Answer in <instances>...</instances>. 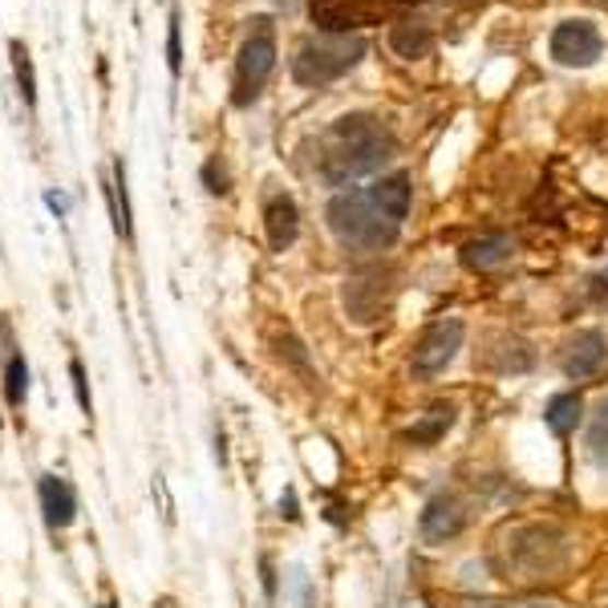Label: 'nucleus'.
I'll list each match as a JSON object with an SVG mask.
<instances>
[{"label": "nucleus", "instance_id": "obj_1", "mask_svg": "<svg viewBox=\"0 0 608 608\" xmlns=\"http://www.w3.org/2000/svg\"><path fill=\"white\" fill-rule=\"evenodd\" d=\"M406 215H410V175L406 171L377 179L365 191L332 195L329 211H325L337 244L353 252H386L398 239Z\"/></svg>", "mask_w": 608, "mask_h": 608}, {"label": "nucleus", "instance_id": "obj_2", "mask_svg": "<svg viewBox=\"0 0 608 608\" xmlns=\"http://www.w3.org/2000/svg\"><path fill=\"white\" fill-rule=\"evenodd\" d=\"M394 159V135L374 114H346L317 139V179L325 187H349L361 175H374Z\"/></svg>", "mask_w": 608, "mask_h": 608}, {"label": "nucleus", "instance_id": "obj_3", "mask_svg": "<svg viewBox=\"0 0 608 608\" xmlns=\"http://www.w3.org/2000/svg\"><path fill=\"white\" fill-rule=\"evenodd\" d=\"M365 57V42L349 37V33H325V37H308L292 57V78L301 85H325L341 78Z\"/></svg>", "mask_w": 608, "mask_h": 608}, {"label": "nucleus", "instance_id": "obj_4", "mask_svg": "<svg viewBox=\"0 0 608 608\" xmlns=\"http://www.w3.org/2000/svg\"><path fill=\"white\" fill-rule=\"evenodd\" d=\"M272 70H277V33H272L268 16H256L244 45H239V57H235V106L256 102Z\"/></svg>", "mask_w": 608, "mask_h": 608}, {"label": "nucleus", "instance_id": "obj_5", "mask_svg": "<svg viewBox=\"0 0 608 608\" xmlns=\"http://www.w3.org/2000/svg\"><path fill=\"white\" fill-rule=\"evenodd\" d=\"M556 531L548 527H524L515 531V543H503V556L507 564L503 572H515V581H543L564 568V543H548Z\"/></svg>", "mask_w": 608, "mask_h": 608}, {"label": "nucleus", "instance_id": "obj_6", "mask_svg": "<svg viewBox=\"0 0 608 608\" xmlns=\"http://www.w3.org/2000/svg\"><path fill=\"white\" fill-rule=\"evenodd\" d=\"M463 320H434L422 337H418L414 346V377L418 382H430V377H439L451 365V361L458 358V349H463Z\"/></svg>", "mask_w": 608, "mask_h": 608}, {"label": "nucleus", "instance_id": "obj_7", "mask_svg": "<svg viewBox=\"0 0 608 608\" xmlns=\"http://www.w3.org/2000/svg\"><path fill=\"white\" fill-rule=\"evenodd\" d=\"M600 49H605V42H600V28L593 21H564L552 33V57L572 70H588L600 57Z\"/></svg>", "mask_w": 608, "mask_h": 608}, {"label": "nucleus", "instance_id": "obj_8", "mask_svg": "<svg viewBox=\"0 0 608 608\" xmlns=\"http://www.w3.org/2000/svg\"><path fill=\"white\" fill-rule=\"evenodd\" d=\"M608 361V337L600 329H584L576 332L572 341L564 346V374L572 382H588L605 370Z\"/></svg>", "mask_w": 608, "mask_h": 608}, {"label": "nucleus", "instance_id": "obj_9", "mask_svg": "<svg viewBox=\"0 0 608 608\" xmlns=\"http://www.w3.org/2000/svg\"><path fill=\"white\" fill-rule=\"evenodd\" d=\"M418 527H422V536L430 543H446V539H455L467 527V512H463V503L455 495H434L426 503L422 519H418Z\"/></svg>", "mask_w": 608, "mask_h": 608}, {"label": "nucleus", "instance_id": "obj_10", "mask_svg": "<svg viewBox=\"0 0 608 608\" xmlns=\"http://www.w3.org/2000/svg\"><path fill=\"white\" fill-rule=\"evenodd\" d=\"M42 512H45V524L54 527V531H66V527L78 519V495H73V487L66 479H57V475H42Z\"/></svg>", "mask_w": 608, "mask_h": 608}, {"label": "nucleus", "instance_id": "obj_11", "mask_svg": "<svg viewBox=\"0 0 608 608\" xmlns=\"http://www.w3.org/2000/svg\"><path fill=\"white\" fill-rule=\"evenodd\" d=\"M264 227H268V244L272 252H284L296 244V232H301V215H296V203L289 195H272L264 203Z\"/></svg>", "mask_w": 608, "mask_h": 608}, {"label": "nucleus", "instance_id": "obj_12", "mask_svg": "<svg viewBox=\"0 0 608 608\" xmlns=\"http://www.w3.org/2000/svg\"><path fill=\"white\" fill-rule=\"evenodd\" d=\"M503 260H512V239L503 232L479 235V239H470L467 248H463V264H467L470 272H491Z\"/></svg>", "mask_w": 608, "mask_h": 608}, {"label": "nucleus", "instance_id": "obj_13", "mask_svg": "<svg viewBox=\"0 0 608 608\" xmlns=\"http://www.w3.org/2000/svg\"><path fill=\"white\" fill-rule=\"evenodd\" d=\"M451 426H455V406H430L426 414L406 430V439L414 446H434L439 439H446V430Z\"/></svg>", "mask_w": 608, "mask_h": 608}, {"label": "nucleus", "instance_id": "obj_14", "mask_svg": "<svg viewBox=\"0 0 608 608\" xmlns=\"http://www.w3.org/2000/svg\"><path fill=\"white\" fill-rule=\"evenodd\" d=\"M389 49L398 57H406V61H414V57H426L430 49H434V33H430L426 25H394L389 28Z\"/></svg>", "mask_w": 608, "mask_h": 608}, {"label": "nucleus", "instance_id": "obj_15", "mask_svg": "<svg viewBox=\"0 0 608 608\" xmlns=\"http://www.w3.org/2000/svg\"><path fill=\"white\" fill-rule=\"evenodd\" d=\"M581 394H556L552 401H548V410H543V422H548V430L552 434H572L576 430V422H581Z\"/></svg>", "mask_w": 608, "mask_h": 608}, {"label": "nucleus", "instance_id": "obj_16", "mask_svg": "<svg viewBox=\"0 0 608 608\" xmlns=\"http://www.w3.org/2000/svg\"><path fill=\"white\" fill-rule=\"evenodd\" d=\"M25 394H28V365H25V358L9 346V358H4V401H9L13 410H21V406H25Z\"/></svg>", "mask_w": 608, "mask_h": 608}, {"label": "nucleus", "instance_id": "obj_17", "mask_svg": "<svg viewBox=\"0 0 608 608\" xmlns=\"http://www.w3.org/2000/svg\"><path fill=\"white\" fill-rule=\"evenodd\" d=\"M588 455L600 470H608V394L596 401L593 422H588Z\"/></svg>", "mask_w": 608, "mask_h": 608}, {"label": "nucleus", "instance_id": "obj_18", "mask_svg": "<svg viewBox=\"0 0 608 608\" xmlns=\"http://www.w3.org/2000/svg\"><path fill=\"white\" fill-rule=\"evenodd\" d=\"M9 54H13V73H16V85H21V97H25V106L33 110L37 106V73H33V57L21 42L9 45Z\"/></svg>", "mask_w": 608, "mask_h": 608}, {"label": "nucleus", "instance_id": "obj_19", "mask_svg": "<svg viewBox=\"0 0 608 608\" xmlns=\"http://www.w3.org/2000/svg\"><path fill=\"white\" fill-rule=\"evenodd\" d=\"M70 377H73V394H78V406H82V414L90 418L94 414V398H90V382H85V365L78 358L70 361Z\"/></svg>", "mask_w": 608, "mask_h": 608}, {"label": "nucleus", "instance_id": "obj_20", "mask_svg": "<svg viewBox=\"0 0 608 608\" xmlns=\"http://www.w3.org/2000/svg\"><path fill=\"white\" fill-rule=\"evenodd\" d=\"M166 57H171V73L183 70V45H179V13H171V33H166Z\"/></svg>", "mask_w": 608, "mask_h": 608}, {"label": "nucleus", "instance_id": "obj_21", "mask_svg": "<svg viewBox=\"0 0 608 608\" xmlns=\"http://www.w3.org/2000/svg\"><path fill=\"white\" fill-rule=\"evenodd\" d=\"M280 515H289V519H296V495H292V491H284V495H280Z\"/></svg>", "mask_w": 608, "mask_h": 608}, {"label": "nucleus", "instance_id": "obj_22", "mask_svg": "<svg viewBox=\"0 0 608 608\" xmlns=\"http://www.w3.org/2000/svg\"><path fill=\"white\" fill-rule=\"evenodd\" d=\"M45 203H49V208H54L57 215H61V211H66V199H61V195H54V191L45 195Z\"/></svg>", "mask_w": 608, "mask_h": 608}, {"label": "nucleus", "instance_id": "obj_23", "mask_svg": "<svg viewBox=\"0 0 608 608\" xmlns=\"http://www.w3.org/2000/svg\"><path fill=\"white\" fill-rule=\"evenodd\" d=\"M487 608H548V605H487Z\"/></svg>", "mask_w": 608, "mask_h": 608}, {"label": "nucleus", "instance_id": "obj_24", "mask_svg": "<svg viewBox=\"0 0 608 608\" xmlns=\"http://www.w3.org/2000/svg\"><path fill=\"white\" fill-rule=\"evenodd\" d=\"M97 608H118V605H114V600H102V605H97Z\"/></svg>", "mask_w": 608, "mask_h": 608}, {"label": "nucleus", "instance_id": "obj_25", "mask_svg": "<svg viewBox=\"0 0 608 608\" xmlns=\"http://www.w3.org/2000/svg\"><path fill=\"white\" fill-rule=\"evenodd\" d=\"M159 608H175V605H171V600H163V605H159Z\"/></svg>", "mask_w": 608, "mask_h": 608}]
</instances>
